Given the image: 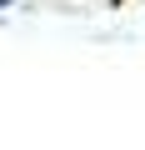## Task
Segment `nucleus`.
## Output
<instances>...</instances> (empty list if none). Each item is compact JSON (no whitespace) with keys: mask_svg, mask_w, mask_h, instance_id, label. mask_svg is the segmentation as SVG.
<instances>
[{"mask_svg":"<svg viewBox=\"0 0 145 150\" xmlns=\"http://www.w3.org/2000/svg\"><path fill=\"white\" fill-rule=\"evenodd\" d=\"M5 5H10V0H0V10H5Z\"/></svg>","mask_w":145,"mask_h":150,"instance_id":"obj_1","label":"nucleus"}]
</instances>
